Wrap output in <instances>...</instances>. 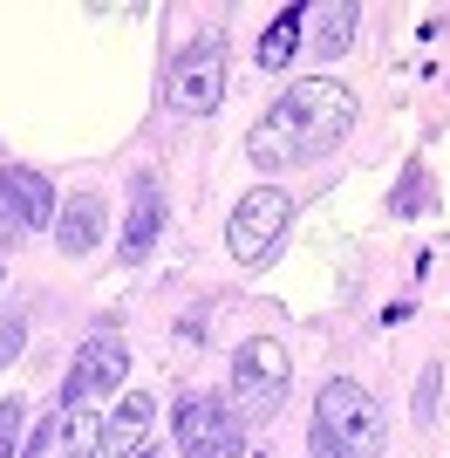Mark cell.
Here are the masks:
<instances>
[{"instance_id":"52a82bcc","label":"cell","mask_w":450,"mask_h":458,"mask_svg":"<svg viewBox=\"0 0 450 458\" xmlns=\"http://www.w3.org/2000/svg\"><path fill=\"white\" fill-rule=\"evenodd\" d=\"M123 369H130V349H123V335H89V343L75 349V363H69V383H62V411H75V403H96V397H116Z\"/></svg>"},{"instance_id":"30bf717a","label":"cell","mask_w":450,"mask_h":458,"mask_svg":"<svg viewBox=\"0 0 450 458\" xmlns=\"http://www.w3.org/2000/svg\"><path fill=\"white\" fill-rule=\"evenodd\" d=\"M150 424H157V403H150L144 390H130V397L103 418V452H110V458H144Z\"/></svg>"},{"instance_id":"9c48e42d","label":"cell","mask_w":450,"mask_h":458,"mask_svg":"<svg viewBox=\"0 0 450 458\" xmlns=\"http://www.w3.org/2000/svg\"><path fill=\"white\" fill-rule=\"evenodd\" d=\"M103 226H110L103 191H69L62 212H55V247L62 253H89V247H103Z\"/></svg>"},{"instance_id":"9a60e30c","label":"cell","mask_w":450,"mask_h":458,"mask_svg":"<svg viewBox=\"0 0 450 458\" xmlns=\"http://www.w3.org/2000/svg\"><path fill=\"white\" fill-rule=\"evenodd\" d=\"M14 452H21V403L7 397L0 403V458H14Z\"/></svg>"},{"instance_id":"5b68a950","label":"cell","mask_w":450,"mask_h":458,"mask_svg":"<svg viewBox=\"0 0 450 458\" xmlns=\"http://www.w3.org/2000/svg\"><path fill=\"white\" fill-rule=\"evenodd\" d=\"M287 383H294V363H287V349L273 335H253V343L232 356V411L239 418H273L287 397Z\"/></svg>"},{"instance_id":"7a4b0ae2","label":"cell","mask_w":450,"mask_h":458,"mask_svg":"<svg viewBox=\"0 0 450 458\" xmlns=\"http://www.w3.org/2000/svg\"><path fill=\"white\" fill-rule=\"evenodd\" d=\"M307 445H314V458H382L389 418H382V403L355 377H335V383H321V397H314Z\"/></svg>"},{"instance_id":"8992f818","label":"cell","mask_w":450,"mask_h":458,"mask_svg":"<svg viewBox=\"0 0 450 458\" xmlns=\"http://www.w3.org/2000/svg\"><path fill=\"white\" fill-rule=\"evenodd\" d=\"M171 438H178L185 458H239L246 452V418H239V411H225L219 397H185V403H178Z\"/></svg>"},{"instance_id":"7c38bea8","label":"cell","mask_w":450,"mask_h":458,"mask_svg":"<svg viewBox=\"0 0 450 458\" xmlns=\"http://www.w3.org/2000/svg\"><path fill=\"white\" fill-rule=\"evenodd\" d=\"M55 438H62V458H96V452H103V411H89V403L62 411Z\"/></svg>"},{"instance_id":"2e32d148","label":"cell","mask_w":450,"mask_h":458,"mask_svg":"<svg viewBox=\"0 0 450 458\" xmlns=\"http://www.w3.org/2000/svg\"><path fill=\"white\" fill-rule=\"evenodd\" d=\"M396 212H423V172L403 178V199H396Z\"/></svg>"},{"instance_id":"4fadbf2b","label":"cell","mask_w":450,"mask_h":458,"mask_svg":"<svg viewBox=\"0 0 450 458\" xmlns=\"http://www.w3.org/2000/svg\"><path fill=\"white\" fill-rule=\"evenodd\" d=\"M355 0H341V7H328V14H321V28H314V48L321 55H341V48H348V41H355Z\"/></svg>"},{"instance_id":"ba28073f","label":"cell","mask_w":450,"mask_h":458,"mask_svg":"<svg viewBox=\"0 0 450 458\" xmlns=\"http://www.w3.org/2000/svg\"><path fill=\"white\" fill-rule=\"evenodd\" d=\"M55 212H62V199L35 165H7L0 172V226L7 233H41V226H55Z\"/></svg>"},{"instance_id":"5bb4252c","label":"cell","mask_w":450,"mask_h":458,"mask_svg":"<svg viewBox=\"0 0 450 458\" xmlns=\"http://www.w3.org/2000/svg\"><path fill=\"white\" fill-rule=\"evenodd\" d=\"M300 14H280L273 21V28H266V41H260V69H287V62H294V48H300Z\"/></svg>"},{"instance_id":"6da1fadb","label":"cell","mask_w":450,"mask_h":458,"mask_svg":"<svg viewBox=\"0 0 450 458\" xmlns=\"http://www.w3.org/2000/svg\"><path fill=\"white\" fill-rule=\"evenodd\" d=\"M355 89L335 76H300L287 82V96L253 123L246 157L260 172H294V165H321L328 151H341V137L355 131Z\"/></svg>"},{"instance_id":"3957f363","label":"cell","mask_w":450,"mask_h":458,"mask_svg":"<svg viewBox=\"0 0 450 458\" xmlns=\"http://www.w3.org/2000/svg\"><path fill=\"white\" fill-rule=\"evenodd\" d=\"M219 96H225V35L219 28H198L164 69V103L178 116H212Z\"/></svg>"},{"instance_id":"8fae6325","label":"cell","mask_w":450,"mask_h":458,"mask_svg":"<svg viewBox=\"0 0 450 458\" xmlns=\"http://www.w3.org/2000/svg\"><path fill=\"white\" fill-rule=\"evenodd\" d=\"M157 233H164V191H157V178H137L130 185V219H123V260H144L150 247H157Z\"/></svg>"},{"instance_id":"277c9868","label":"cell","mask_w":450,"mask_h":458,"mask_svg":"<svg viewBox=\"0 0 450 458\" xmlns=\"http://www.w3.org/2000/svg\"><path fill=\"white\" fill-rule=\"evenodd\" d=\"M287 226H294V191L260 185V191H246L239 206H232V219H225V247H232L239 267H266V260L280 253Z\"/></svg>"},{"instance_id":"d6986e66","label":"cell","mask_w":450,"mask_h":458,"mask_svg":"<svg viewBox=\"0 0 450 458\" xmlns=\"http://www.w3.org/2000/svg\"><path fill=\"white\" fill-rule=\"evenodd\" d=\"M430 403H437V369L416 383V418H430Z\"/></svg>"},{"instance_id":"ac0fdd59","label":"cell","mask_w":450,"mask_h":458,"mask_svg":"<svg viewBox=\"0 0 450 458\" xmlns=\"http://www.w3.org/2000/svg\"><path fill=\"white\" fill-rule=\"evenodd\" d=\"M21 335H28V328H21V322H7V328H0V363H14V349H21Z\"/></svg>"},{"instance_id":"e0dca14e","label":"cell","mask_w":450,"mask_h":458,"mask_svg":"<svg viewBox=\"0 0 450 458\" xmlns=\"http://www.w3.org/2000/svg\"><path fill=\"white\" fill-rule=\"evenodd\" d=\"M21 458H55V424H41V431H35V445H28Z\"/></svg>"}]
</instances>
